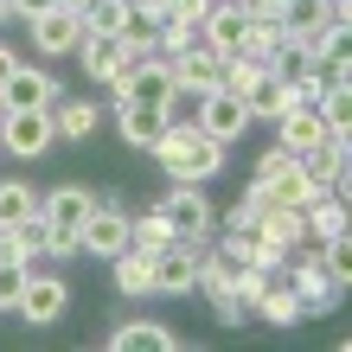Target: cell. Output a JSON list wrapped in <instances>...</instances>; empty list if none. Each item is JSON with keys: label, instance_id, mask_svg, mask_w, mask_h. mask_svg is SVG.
<instances>
[{"label": "cell", "instance_id": "484cf974", "mask_svg": "<svg viewBox=\"0 0 352 352\" xmlns=\"http://www.w3.org/2000/svg\"><path fill=\"white\" fill-rule=\"evenodd\" d=\"M129 243H141V250H167V243H179V237H173V224L160 218V205H154V212H129Z\"/></svg>", "mask_w": 352, "mask_h": 352}, {"label": "cell", "instance_id": "f546056e", "mask_svg": "<svg viewBox=\"0 0 352 352\" xmlns=\"http://www.w3.org/2000/svg\"><path fill=\"white\" fill-rule=\"evenodd\" d=\"M282 167H295V154L276 141V148H263V160H256V173H250V179H269V173H282Z\"/></svg>", "mask_w": 352, "mask_h": 352}, {"label": "cell", "instance_id": "ba28073f", "mask_svg": "<svg viewBox=\"0 0 352 352\" xmlns=\"http://www.w3.org/2000/svg\"><path fill=\"white\" fill-rule=\"evenodd\" d=\"M58 135H52V109H0V154L13 160H38L52 154Z\"/></svg>", "mask_w": 352, "mask_h": 352}, {"label": "cell", "instance_id": "9c48e42d", "mask_svg": "<svg viewBox=\"0 0 352 352\" xmlns=\"http://www.w3.org/2000/svg\"><path fill=\"white\" fill-rule=\"evenodd\" d=\"M65 307H71L65 276H52V269H26V288H19L13 314L26 320V327H58V320H65Z\"/></svg>", "mask_w": 352, "mask_h": 352}, {"label": "cell", "instance_id": "ac0fdd59", "mask_svg": "<svg viewBox=\"0 0 352 352\" xmlns=\"http://www.w3.org/2000/svg\"><path fill=\"white\" fill-rule=\"evenodd\" d=\"M0 256H13V263H52V224H45V212H26L19 224H7Z\"/></svg>", "mask_w": 352, "mask_h": 352}, {"label": "cell", "instance_id": "ffe728a7", "mask_svg": "<svg viewBox=\"0 0 352 352\" xmlns=\"http://www.w3.org/2000/svg\"><path fill=\"white\" fill-rule=\"evenodd\" d=\"M276 141L288 154H307V148H320L327 141V116L314 109V102H295L288 116H276Z\"/></svg>", "mask_w": 352, "mask_h": 352}, {"label": "cell", "instance_id": "8fae6325", "mask_svg": "<svg viewBox=\"0 0 352 352\" xmlns=\"http://www.w3.org/2000/svg\"><path fill=\"white\" fill-rule=\"evenodd\" d=\"M192 122H199L212 141H224V148H231L237 135H250V129H256L237 90H212V96H199V102H192Z\"/></svg>", "mask_w": 352, "mask_h": 352}, {"label": "cell", "instance_id": "6da1fadb", "mask_svg": "<svg viewBox=\"0 0 352 352\" xmlns=\"http://www.w3.org/2000/svg\"><path fill=\"white\" fill-rule=\"evenodd\" d=\"M148 154H154V167L167 173L173 186H205V179L224 173V141H212L192 116H173Z\"/></svg>", "mask_w": 352, "mask_h": 352}, {"label": "cell", "instance_id": "52a82bcc", "mask_svg": "<svg viewBox=\"0 0 352 352\" xmlns=\"http://www.w3.org/2000/svg\"><path fill=\"white\" fill-rule=\"evenodd\" d=\"M160 218L173 224L179 243H212V231H218V212H212V199H205V186H173V192L160 199Z\"/></svg>", "mask_w": 352, "mask_h": 352}, {"label": "cell", "instance_id": "d4e9b609", "mask_svg": "<svg viewBox=\"0 0 352 352\" xmlns=\"http://www.w3.org/2000/svg\"><path fill=\"white\" fill-rule=\"evenodd\" d=\"M250 186H256V199H263V205H288V212H301V205L320 192V186H307V173H301V167H282V173L250 179Z\"/></svg>", "mask_w": 352, "mask_h": 352}, {"label": "cell", "instance_id": "9a60e30c", "mask_svg": "<svg viewBox=\"0 0 352 352\" xmlns=\"http://www.w3.org/2000/svg\"><path fill=\"white\" fill-rule=\"evenodd\" d=\"M199 32H205V45L218 58H231V52H243V38H250V13L231 7V0H212L205 19H199Z\"/></svg>", "mask_w": 352, "mask_h": 352}, {"label": "cell", "instance_id": "4316f807", "mask_svg": "<svg viewBox=\"0 0 352 352\" xmlns=\"http://www.w3.org/2000/svg\"><path fill=\"white\" fill-rule=\"evenodd\" d=\"M26 212H38V192L26 179H0V224H19Z\"/></svg>", "mask_w": 352, "mask_h": 352}, {"label": "cell", "instance_id": "83f0119b", "mask_svg": "<svg viewBox=\"0 0 352 352\" xmlns=\"http://www.w3.org/2000/svg\"><path fill=\"white\" fill-rule=\"evenodd\" d=\"M26 269H32V263H13V256H0V314H13L19 288H26Z\"/></svg>", "mask_w": 352, "mask_h": 352}, {"label": "cell", "instance_id": "d6a6232c", "mask_svg": "<svg viewBox=\"0 0 352 352\" xmlns=\"http://www.w3.org/2000/svg\"><path fill=\"white\" fill-rule=\"evenodd\" d=\"M0 243H7V224H0Z\"/></svg>", "mask_w": 352, "mask_h": 352}, {"label": "cell", "instance_id": "4fadbf2b", "mask_svg": "<svg viewBox=\"0 0 352 352\" xmlns=\"http://www.w3.org/2000/svg\"><path fill=\"white\" fill-rule=\"evenodd\" d=\"M71 58L84 65V77H90V84H116V77H122V71L135 65V52L122 45L116 32H84V38H77V52H71Z\"/></svg>", "mask_w": 352, "mask_h": 352}, {"label": "cell", "instance_id": "2e32d148", "mask_svg": "<svg viewBox=\"0 0 352 352\" xmlns=\"http://www.w3.org/2000/svg\"><path fill=\"white\" fill-rule=\"evenodd\" d=\"M58 96V77L38 71V65H13V77L0 84V109H52Z\"/></svg>", "mask_w": 352, "mask_h": 352}, {"label": "cell", "instance_id": "5b68a950", "mask_svg": "<svg viewBox=\"0 0 352 352\" xmlns=\"http://www.w3.org/2000/svg\"><path fill=\"white\" fill-rule=\"evenodd\" d=\"M116 250H129V205H122L116 192H96V212L77 224V256L109 263Z\"/></svg>", "mask_w": 352, "mask_h": 352}, {"label": "cell", "instance_id": "1f68e13d", "mask_svg": "<svg viewBox=\"0 0 352 352\" xmlns=\"http://www.w3.org/2000/svg\"><path fill=\"white\" fill-rule=\"evenodd\" d=\"M13 65H19V52H13V45H0V84L13 77Z\"/></svg>", "mask_w": 352, "mask_h": 352}, {"label": "cell", "instance_id": "d6986e66", "mask_svg": "<svg viewBox=\"0 0 352 352\" xmlns=\"http://www.w3.org/2000/svg\"><path fill=\"white\" fill-rule=\"evenodd\" d=\"M167 109H154V102H116V135L129 141V148H141L148 154L154 141H160V129H167Z\"/></svg>", "mask_w": 352, "mask_h": 352}, {"label": "cell", "instance_id": "277c9868", "mask_svg": "<svg viewBox=\"0 0 352 352\" xmlns=\"http://www.w3.org/2000/svg\"><path fill=\"white\" fill-rule=\"evenodd\" d=\"M282 32H288V45H301L307 58L320 52V38L327 32H340L352 26V13H346V0H282Z\"/></svg>", "mask_w": 352, "mask_h": 352}, {"label": "cell", "instance_id": "7402d4cb", "mask_svg": "<svg viewBox=\"0 0 352 352\" xmlns=\"http://www.w3.org/2000/svg\"><path fill=\"white\" fill-rule=\"evenodd\" d=\"M295 84H282L276 71H263V77H250V90H243V109H250V122H276V116H288L295 109Z\"/></svg>", "mask_w": 352, "mask_h": 352}, {"label": "cell", "instance_id": "603a6c76", "mask_svg": "<svg viewBox=\"0 0 352 352\" xmlns=\"http://www.w3.org/2000/svg\"><path fill=\"white\" fill-rule=\"evenodd\" d=\"M179 346V333L167 320H122V327H109V352H173Z\"/></svg>", "mask_w": 352, "mask_h": 352}, {"label": "cell", "instance_id": "7c38bea8", "mask_svg": "<svg viewBox=\"0 0 352 352\" xmlns=\"http://www.w3.org/2000/svg\"><path fill=\"white\" fill-rule=\"evenodd\" d=\"M154 295H167V301L199 295V243H167V250H154Z\"/></svg>", "mask_w": 352, "mask_h": 352}, {"label": "cell", "instance_id": "4dcf8cb0", "mask_svg": "<svg viewBox=\"0 0 352 352\" xmlns=\"http://www.w3.org/2000/svg\"><path fill=\"white\" fill-rule=\"evenodd\" d=\"M13 19H32V13H45V7H65V0H7Z\"/></svg>", "mask_w": 352, "mask_h": 352}, {"label": "cell", "instance_id": "30bf717a", "mask_svg": "<svg viewBox=\"0 0 352 352\" xmlns=\"http://www.w3.org/2000/svg\"><path fill=\"white\" fill-rule=\"evenodd\" d=\"M26 32H32V52L38 58H71L77 52V38H84V13L77 7H45V13H32L26 19Z\"/></svg>", "mask_w": 352, "mask_h": 352}, {"label": "cell", "instance_id": "3957f363", "mask_svg": "<svg viewBox=\"0 0 352 352\" xmlns=\"http://www.w3.org/2000/svg\"><path fill=\"white\" fill-rule=\"evenodd\" d=\"M38 212L52 224V263L77 256V224L96 212V192L90 186H52V192H38Z\"/></svg>", "mask_w": 352, "mask_h": 352}, {"label": "cell", "instance_id": "f1b7e54d", "mask_svg": "<svg viewBox=\"0 0 352 352\" xmlns=\"http://www.w3.org/2000/svg\"><path fill=\"white\" fill-rule=\"evenodd\" d=\"M122 13H129V0H96V7L84 13L90 32H122Z\"/></svg>", "mask_w": 352, "mask_h": 352}, {"label": "cell", "instance_id": "8992f818", "mask_svg": "<svg viewBox=\"0 0 352 352\" xmlns=\"http://www.w3.org/2000/svg\"><path fill=\"white\" fill-rule=\"evenodd\" d=\"M288 288L301 295V307H307V314H327V307L340 301L346 276L320 256V243H301V250H295V269H288Z\"/></svg>", "mask_w": 352, "mask_h": 352}, {"label": "cell", "instance_id": "5bb4252c", "mask_svg": "<svg viewBox=\"0 0 352 352\" xmlns=\"http://www.w3.org/2000/svg\"><path fill=\"white\" fill-rule=\"evenodd\" d=\"M167 65H173V84H179V96H186V102H199V96H212V90H218L224 58H218V52L199 38V45H186L179 58H167Z\"/></svg>", "mask_w": 352, "mask_h": 352}, {"label": "cell", "instance_id": "7a4b0ae2", "mask_svg": "<svg viewBox=\"0 0 352 352\" xmlns=\"http://www.w3.org/2000/svg\"><path fill=\"white\" fill-rule=\"evenodd\" d=\"M116 102H154V109H167V116H179L186 109V96H179V84H173V65L160 52H148V58H135L129 71L116 77Z\"/></svg>", "mask_w": 352, "mask_h": 352}, {"label": "cell", "instance_id": "cb8c5ba5", "mask_svg": "<svg viewBox=\"0 0 352 352\" xmlns=\"http://www.w3.org/2000/svg\"><path fill=\"white\" fill-rule=\"evenodd\" d=\"M250 320H269V327H295V320H307V307H301V295L288 288V276H269V288L250 301Z\"/></svg>", "mask_w": 352, "mask_h": 352}, {"label": "cell", "instance_id": "44dd1931", "mask_svg": "<svg viewBox=\"0 0 352 352\" xmlns=\"http://www.w3.org/2000/svg\"><path fill=\"white\" fill-rule=\"evenodd\" d=\"M102 129V109L90 96H52V135L58 141H90Z\"/></svg>", "mask_w": 352, "mask_h": 352}, {"label": "cell", "instance_id": "e0dca14e", "mask_svg": "<svg viewBox=\"0 0 352 352\" xmlns=\"http://www.w3.org/2000/svg\"><path fill=\"white\" fill-rule=\"evenodd\" d=\"M109 282L122 301H148L154 295V250H141V243H129V250L109 256Z\"/></svg>", "mask_w": 352, "mask_h": 352}]
</instances>
